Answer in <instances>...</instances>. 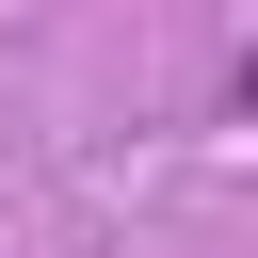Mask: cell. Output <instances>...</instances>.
Here are the masks:
<instances>
[{
    "label": "cell",
    "mask_w": 258,
    "mask_h": 258,
    "mask_svg": "<svg viewBox=\"0 0 258 258\" xmlns=\"http://www.w3.org/2000/svg\"><path fill=\"white\" fill-rule=\"evenodd\" d=\"M226 113H242V129H258V48H242V81H226Z\"/></svg>",
    "instance_id": "cell-1"
}]
</instances>
